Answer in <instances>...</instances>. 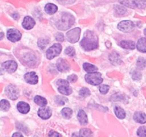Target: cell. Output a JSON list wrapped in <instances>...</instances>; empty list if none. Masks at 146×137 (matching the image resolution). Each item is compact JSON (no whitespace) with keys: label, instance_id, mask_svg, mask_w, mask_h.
Instances as JSON below:
<instances>
[{"label":"cell","instance_id":"277c9868","mask_svg":"<svg viewBox=\"0 0 146 137\" xmlns=\"http://www.w3.org/2000/svg\"><path fill=\"white\" fill-rule=\"evenodd\" d=\"M61 50H62V47L60 44H54V45L51 46L50 48L48 49L46 51V57L48 59H52L54 57H57L60 54Z\"/></svg>","mask_w":146,"mask_h":137},{"label":"cell","instance_id":"30bf717a","mask_svg":"<svg viewBox=\"0 0 146 137\" xmlns=\"http://www.w3.org/2000/svg\"><path fill=\"white\" fill-rule=\"evenodd\" d=\"M51 114H52V111L49 107L44 106L39 108L38 111V116L42 119H48L51 116Z\"/></svg>","mask_w":146,"mask_h":137},{"label":"cell","instance_id":"2e32d148","mask_svg":"<svg viewBox=\"0 0 146 137\" xmlns=\"http://www.w3.org/2000/svg\"><path fill=\"white\" fill-rule=\"evenodd\" d=\"M17 108L18 111L21 114H27L30 111V106L27 103L24 101H20L17 104Z\"/></svg>","mask_w":146,"mask_h":137},{"label":"cell","instance_id":"7bdbcfd3","mask_svg":"<svg viewBox=\"0 0 146 137\" xmlns=\"http://www.w3.org/2000/svg\"><path fill=\"white\" fill-rule=\"evenodd\" d=\"M58 1L61 4H71L75 1V0H58Z\"/></svg>","mask_w":146,"mask_h":137},{"label":"cell","instance_id":"9a60e30c","mask_svg":"<svg viewBox=\"0 0 146 137\" xmlns=\"http://www.w3.org/2000/svg\"><path fill=\"white\" fill-rule=\"evenodd\" d=\"M133 119L135 121L139 124H145L146 123V114L141 111H136L133 115Z\"/></svg>","mask_w":146,"mask_h":137},{"label":"cell","instance_id":"f546056e","mask_svg":"<svg viewBox=\"0 0 146 137\" xmlns=\"http://www.w3.org/2000/svg\"><path fill=\"white\" fill-rule=\"evenodd\" d=\"M131 74L132 78L135 81H139V80L141 79L142 74H141V71H138V70H133Z\"/></svg>","mask_w":146,"mask_h":137},{"label":"cell","instance_id":"d6986e66","mask_svg":"<svg viewBox=\"0 0 146 137\" xmlns=\"http://www.w3.org/2000/svg\"><path fill=\"white\" fill-rule=\"evenodd\" d=\"M120 46L122 48L126 49H134L135 48V44L133 41H125L123 40L120 42Z\"/></svg>","mask_w":146,"mask_h":137},{"label":"cell","instance_id":"d4e9b609","mask_svg":"<svg viewBox=\"0 0 146 137\" xmlns=\"http://www.w3.org/2000/svg\"><path fill=\"white\" fill-rule=\"evenodd\" d=\"M73 111L70 108H64L61 110V114L66 119H69L72 116Z\"/></svg>","mask_w":146,"mask_h":137},{"label":"cell","instance_id":"f1b7e54d","mask_svg":"<svg viewBox=\"0 0 146 137\" xmlns=\"http://www.w3.org/2000/svg\"><path fill=\"white\" fill-rule=\"evenodd\" d=\"M0 107L1 109L4 111H7L10 108V104L8 101L2 99L0 101Z\"/></svg>","mask_w":146,"mask_h":137},{"label":"cell","instance_id":"ab89813d","mask_svg":"<svg viewBox=\"0 0 146 137\" xmlns=\"http://www.w3.org/2000/svg\"><path fill=\"white\" fill-rule=\"evenodd\" d=\"M56 84L58 86H69V81H66V80L59 79L57 81Z\"/></svg>","mask_w":146,"mask_h":137},{"label":"cell","instance_id":"8fae6325","mask_svg":"<svg viewBox=\"0 0 146 137\" xmlns=\"http://www.w3.org/2000/svg\"><path fill=\"white\" fill-rule=\"evenodd\" d=\"M57 68L61 72H67L70 70V65L65 59H59L56 64Z\"/></svg>","mask_w":146,"mask_h":137},{"label":"cell","instance_id":"b9f144b4","mask_svg":"<svg viewBox=\"0 0 146 137\" xmlns=\"http://www.w3.org/2000/svg\"><path fill=\"white\" fill-rule=\"evenodd\" d=\"M56 39L58 41H60V42L64 41V34H61V33H58V34H56Z\"/></svg>","mask_w":146,"mask_h":137},{"label":"cell","instance_id":"d6a6232c","mask_svg":"<svg viewBox=\"0 0 146 137\" xmlns=\"http://www.w3.org/2000/svg\"><path fill=\"white\" fill-rule=\"evenodd\" d=\"M79 95L82 97H87L91 95V91L86 87H83L79 91Z\"/></svg>","mask_w":146,"mask_h":137},{"label":"cell","instance_id":"ac0fdd59","mask_svg":"<svg viewBox=\"0 0 146 137\" xmlns=\"http://www.w3.org/2000/svg\"><path fill=\"white\" fill-rule=\"evenodd\" d=\"M137 49L141 52L146 53V38L143 37L138 40L137 43Z\"/></svg>","mask_w":146,"mask_h":137},{"label":"cell","instance_id":"ee69618b","mask_svg":"<svg viewBox=\"0 0 146 137\" xmlns=\"http://www.w3.org/2000/svg\"><path fill=\"white\" fill-rule=\"evenodd\" d=\"M12 137H24V136H23V135L21 134V133L16 132L13 134Z\"/></svg>","mask_w":146,"mask_h":137},{"label":"cell","instance_id":"484cf974","mask_svg":"<svg viewBox=\"0 0 146 137\" xmlns=\"http://www.w3.org/2000/svg\"><path fill=\"white\" fill-rule=\"evenodd\" d=\"M92 131L91 130H90L89 128H83L80 130L79 134L82 137H91L92 136Z\"/></svg>","mask_w":146,"mask_h":137},{"label":"cell","instance_id":"ffe728a7","mask_svg":"<svg viewBox=\"0 0 146 137\" xmlns=\"http://www.w3.org/2000/svg\"><path fill=\"white\" fill-rule=\"evenodd\" d=\"M45 11L48 14H50V15H52V14H55L56 12L58 10V7L57 6H56L55 4H51V3H48L45 6Z\"/></svg>","mask_w":146,"mask_h":137},{"label":"cell","instance_id":"e0dca14e","mask_svg":"<svg viewBox=\"0 0 146 137\" xmlns=\"http://www.w3.org/2000/svg\"><path fill=\"white\" fill-rule=\"evenodd\" d=\"M77 118H78L80 124H82V125H86V124H88V116H87L84 110H79V111L78 112V115H77Z\"/></svg>","mask_w":146,"mask_h":137},{"label":"cell","instance_id":"8992f818","mask_svg":"<svg viewBox=\"0 0 146 137\" xmlns=\"http://www.w3.org/2000/svg\"><path fill=\"white\" fill-rule=\"evenodd\" d=\"M5 94L11 100H16L19 96V91L16 86L10 84L6 87Z\"/></svg>","mask_w":146,"mask_h":137},{"label":"cell","instance_id":"4fadbf2b","mask_svg":"<svg viewBox=\"0 0 146 137\" xmlns=\"http://www.w3.org/2000/svg\"><path fill=\"white\" fill-rule=\"evenodd\" d=\"M109 60L111 63L113 65H120L122 63V60H121V57L118 53L116 51H113L109 55Z\"/></svg>","mask_w":146,"mask_h":137},{"label":"cell","instance_id":"4dcf8cb0","mask_svg":"<svg viewBox=\"0 0 146 137\" xmlns=\"http://www.w3.org/2000/svg\"><path fill=\"white\" fill-rule=\"evenodd\" d=\"M49 43V40L48 39H46V38H41L39 39L38 41V47H40L41 49H44L46 47L48 44Z\"/></svg>","mask_w":146,"mask_h":137},{"label":"cell","instance_id":"83f0119b","mask_svg":"<svg viewBox=\"0 0 146 137\" xmlns=\"http://www.w3.org/2000/svg\"><path fill=\"white\" fill-rule=\"evenodd\" d=\"M54 101H55V103L56 104L59 106H62L64 105L66 101H68V99L66 97L61 96H56L55 98H54Z\"/></svg>","mask_w":146,"mask_h":137},{"label":"cell","instance_id":"52a82bcc","mask_svg":"<svg viewBox=\"0 0 146 137\" xmlns=\"http://www.w3.org/2000/svg\"><path fill=\"white\" fill-rule=\"evenodd\" d=\"M134 25L133 23L129 20H125V21H122L118 24V29L123 32L128 33L131 32L134 29Z\"/></svg>","mask_w":146,"mask_h":137},{"label":"cell","instance_id":"5bb4252c","mask_svg":"<svg viewBox=\"0 0 146 137\" xmlns=\"http://www.w3.org/2000/svg\"><path fill=\"white\" fill-rule=\"evenodd\" d=\"M34 25H35V21H34L32 17H29V16L24 17V21H23L22 23V27L25 29H31L34 27Z\"/></svg>","mask_w":146,"mask_h":137},{"label":"cell","instance_id":"7a4b0ae2","mask_svg":"<svg viewBox=\"0 0 146 137\" xmlns=\"http://www.w3.org/2000/svg\"><path fill=\"white\" fill-rule=\"evenodd\" d=\"M75 22V19L69 13H64L61 19L56 23V27L60 30H66L69 29Z\"/></svg>","mask_w":146,"mask_h":137},{"label":"cell","instance_id":"74e56055","mask_svg":"<svg viewBox=\"0 0 146 137\" xmlns=\"http://www.w3.org/2000/svg\"><path fill=\"white\" fill-rule=\"evenodd\" d=\"M110 86L108 85H106V84H104V85H101L99 88L100 92L102 94H106L108 93V91H109Z\"/></svg>","mask_w":146,"mask_h":137},{"label":"cell","instance_id":"1f68e13d","mask_svg":"<svg viewBox=\"0 0 146 137\" xmlns=\"http://www.w3.org/2000/svg\"><path fill=\"white\" fill-rule=\"evenodd\" d=\"M135 7L139 9H145L146 7V0H133Z\"/></svg>","mask_w":146,"mask_h":137},{"label":"cell","instance_id":"44dd1931","mask_svg":"<svg viewBox=\"0 0 146 137\" xmlns=\"http://www.w3.org/2000/svg\"><path fill=\"white\" fill-rule=\"evenodd\" d=\"M114 112H115V116L120 119H123L126 116L125 111H124L123 108H122L120 106H115L114 108Z\"/></svg>","mask_w":146,"mask_h":137},{"label":"cell","instance_id":"8d00e7d4","mask_svg":"<svg viewBox=\"0 0 146 137\" xmlns=\"http://www.w3.org/2000/svg\"><path fill=\"white\" fill-rule=\"evenodd\" d=\"M115 12L118 14V15H123L126 12V9L124 8L123 7H121V6H116L115 7Z\"/></svg>","mask_w":146,"mask_h":137},{"label":"cell","instance_id":"f6af8a7d","mask_svg":"<svg viewBox=\"0 0 146 137\" xmlns=\"http://www.w3.org/2000/svg\"><path fill=\"white\" fill-rule=\"evenodd\" d=\"M72 137H82L80 134H76V133H74V134H72Z\"/></svg>","mask_w":146,"mask_h":137},{"label":"cell","instance_id":"ba28073f","mask_svg":"<svg viewBox=\"0 0 146 137\" xmlns=\"http://www.w3.org/2000/svg\"><path fill=\"white\" fill-rule=\"evenodd\" d=\"M7 37L9 41H12V42H16L21 39V34L18 29H9L7 31Z\"/></svg>","mask_w":146,"mask_h":137},{"label":"cell","instance_id":"e575fe53","mask_svg":"<svg viewBox=\"0 0 146 137\" xmlns=\"http://www.w3.org/2000/svg\"><path fill=\"white\" fill-rule=\"evenodd\" d=\"M65 54L66 55L69 56V57H74L76 54V51H75V49L72 47H66V49H65Z\"/></svg>","mask_w":146,"mask_h":137},{"label":"cell","instance_id":"f35d334b","mask_svg":"<svg viewBox=\"0 0 146 137\" xmlns=\"http://www.w3.org/2000/svg\"><path fill=\"white\" fill-rule=\"evenodd\" d=\"M67 80L71 83H75L78 80V77L75 74H71L67 77Z\"/></svg>","mask_w":146,"mask_h":137},{"label":"cell","instance_id":"3957f363","mask_svg":"<svg viewBox=\"0 0 146 137\" xmlns=\"http://www.w3.org/2000/svg\"><path fill=\"white\" fill-rule=\"evenodd\" d=\"M85 79L87 83L94 86H97L103 82L102 75L101 73H90L85 76Z\"/></svg>","mask_w":146,"mask_h":137},{"label":"cell","instance_id":"603a6c76","mask_svg":"<svg viewBox=\"0 0 146 137\" xmlns=\"http://www.w3.org/2000/svg\"><path fill=\"white\" fill-rule=\"evenodd\" d=\"M34 101L37 105L40 106H46L47 104V100L41 96H36L34 98Z\"/></svg>","mask_w":146,"mask_h":137},{"label":"cell","instance_id":"836d02e7","mask_svg":"<svg viewBox=\"0 0 146 137\" xmlns=\"http://www.w3.org/2000/svg\"><path fill=\"white\" fill-rule=\"evenodd\" d=\"M120 3H121L122 4H123L124 6H126V7H131V8H135V4H134L133 0L131 1V0H120Z\"/></svg>","mask_w":146,"mask_h":137},{"label":"cell","instance_id":"7dc6e473","mask_svg":"<svg viewBox=\"0 0 146 137\" xmlns=\"http://www.w3.org/2000/svg\"><path fill=\"white\" fill-rule=\"evenodd\" d=\"M144 34H145V35L146 36V29L145 30H144Z\"/></svg>","mask_w":146,"mask_h":137},{"label":"cell","instance_id":"bcb514c9","mask_svg":"<svg viewBox=\"0 0 146 137\" xmlns=\"http://www.w3.org/2000/svg\"><path fill=\"white\" fill-rule=\"evenodd\" d=\"M3 37H4V34H3V33L1 32V37H0V39H2Z\"/></svg>","mask_w":146,"mask_h":137},{"label":"cell","instance_id":"7402d4cb","mask_svg":"<svg viewBox=\"0 0 146 137\" xmlns=\"http://www.w3.org/2000/svg\"><path fill=\"white\" fill-rule=\"evenodd\" d=\"M84 70H85L86 72H88V74L90 73H94L97 72L98 71V68L96 66L93 65V64H89V63H84V65H83Z\"/></svg>","mask_w":146,"mask_h":137},{"label":"cell","instance_id":"9c48e42d","mask_svg":"<svg viewBox=\"0 0 146 137\" xmlns=\"http://www.w3.org/2000/svg\"><path fill=\"white\" fill-rule=\"evenodd\" d=\"M1 67L7 72L11 74V73H14L17 70L18 65H17V63L15 61L9 60V61H7L1 64Z\"/></svg>","mask_w":146,"mask_h":137},{"label":"cell","instance_id":"7c38bea8","mask_svg":"<svg viewBox=\"0 0 146 137\" xmlns=\"http://www.w3.org/2000/svg\"><path fill=\"white\" fill-rule=\"evenodd\" d=\"M24 79L27 83L30 84H36L38 83V76L36 75L35 72L31 71L28 72L24 75Z\"/></svg>","mask_w":146,"mask_h":137},{"label":"cell","instance_id":"60d3db41","mask_svg":"<svg viewBox=\"0 0 146 137\" xmlns=\"http://www.w3.org/2000/svg\"><path fill=\"white\" fill-rule=\"evenodd\" d=\"M48 136L49 137H62V136L58 132H56L54 131H51L48 133Z\"/></svg>","mask_w":146,"mask_h":137},{"label":"cell","instance_id":"d590c367","mask_svg":"<svg viewBox=\"0 0 146 137\" xmlns=\"http://www.w3.org/2000/svg\"><path fill=\"white\" fill-rule=\"evenodd\" d=\"M137 134L139 137H146V126H141L137 131Z\"/></svg>","mask_w":146,"mask_h":137},{"label":"cell","instance_id":"5b68a950","mask_svg":"<svg viewBox=\"0 0 146 137\" xmlns=\"http://www.w3.org/2000/svg\"><path fill=\"white\" fill-rule=\"evenodd\" d=\"M81 31V29L78 28V27L68 31L66 34L67 40L72 44L78 42L79 41Z\"/></svg>","mask_w":146,"mask_h":137},{"label":"cell","instance_id":"4316f807","mask_svg":"<svg viewBox=\"0 0 146 137\" xmlns=\"http://www.w3.org/2000/svg\"><path fill=\"white\" fill-rule=\"evenodd\" d=\"M136 66L138 69H143L146 66V60L143 57H140L137 60Z\"/></svg>","mask_w":146,"mask_h":137},{"label":"cell","instance_id":"cb8c5ba5","mask_svg":"<svg viewBox=\"0 0 146 137\" xmlns=\"http://www.w3.org/2000/svg\"><path fill=\"white\" fill-rule=\"evenodd\" d=\"M58 90L64 95H70L72 93V88L69 86H61L58 87Z\"/></svg>","mask_w":146,"mask_h":137},{"label":"cell","instance_id":"6da1fadb","mask_svg":"<svg viewBox=\"0 0 146 137\" xmlns=\"http://www.w3.org/2000/svg\"><path fill=\"white\" fill-rule=\"evenodd\" d=\"M81 47L85 51H91L98 47V37L94 31L87 30L84 38L80 42Z\"/></svg>","mask_w":146,"mask_h":137}]
</instances>
